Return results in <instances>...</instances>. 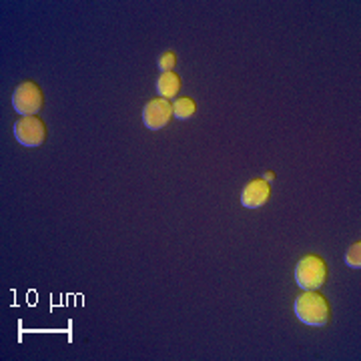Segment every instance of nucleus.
Segmentation results:
<instances>
[{"instance_id": "8", "label": "nucleus", "mask_w": 361, "mask_h": 361, "mask_svg": "<svg viewBox=\"0 0 361 361\" xmlns=\"http://www.w3.org/2000/svg\"><path fill=\"white\" fill-rule=\"evenodd\" d=\"M197 111V103H195L191 97H180L173 103V118H179V121H189Z\"/></svg>"}, {"instance_id": "11", "label": "nucleus", "mask_w": 361, "mask_h": 361, "mask_svg": "<svg viewBox=\"0 0 361 361\" xmlns=\"http://www.w3.org/2000/svg\"><path fill=\"white\" fill-rule=\"evenodd\" d=\"M263 179H265V180H267V183H269V180L275 179V173H271V171H269V173H265V177H263Z\"/></svg>"}, {"instance_id": "9", "label": "nucleus", "mask_w": 361, "mask_h": 361, "mask_svg": "<svg viewBox=\"0 0 361 361\" xmlns=\"http://www.w3.org/2000/svg\"><path fill=\"white\" fill-rule=\"evenodd\" d=\"M345 265L351 267V269H361V243L360 241H355L353 245L349 247L348 251H345Z\"/></svg>"}, {"instance_id": "5", "label": "nucleus", "mask_w": 361, "mask_h": 361, "mask_svg": "<svg viewBox=\"0 0 361 361\" xmlns=\"http://www.w3.org/2000/svg\"><path fill=\"white\" fill-rule=\"evenodd\" d=\"M173 121V103L169 99H151L142 109V125L149 130H161Z\"/></svg>"}, {"instance_id": "10", "label": "nucleus", "mask_w": 361, "mask_h": 361, "mask_svg": "<svg viewBox=\"0 0 361 361\" xmlns=\"http://www.w3.org/2000/svg\"><path fill=\"white\" fill-rule=\"evenodd\" d=\"M177 65V56H175V52L167 51L163 52V54H159V59H157V66H159V71L161 73H171L173 68Z\"/></svg>"}, {"instance_id": "7", "label": "nucleus", "mask_w": 361, "mask_h": 361, "mask_svg": "<svg viewBox=\"0 0 361 361\" xmlns=\"http://www.w3.org/2000/svg\"><path fill=\"white\" fill-rule=\"evenodd\" d=\"M180 87H183V80L177 73H161V77L157 78L155 89L159 92L161 99H175L179 94Z\"/></svg>"}, {"instance_id": "2", "label": "nucleus", "mask_w": 361, "mask_h": 361, "mask_svg": "<svg viewBox=\"0 0 361 361\" xmlns=\"http://www.w3.org/2000/svg\"><path fill=\"white\" fill-rule=\"evenodd\" d=\"M327 281V263L319 255H303L295 265V283L303 291H319Z\"/></svg>"}, {"instance_id": "4", "label": "nucleus", "mask_w": 361, "mask_h": 361, "mask_svg": "<svg viewBox=\"0 0 361 361\" xmlns=\"http://www.w3.org/2000/svg\"><path fill=\"white\" fill-rule=\"evenodd\" d=\"M14 139L23 147L37 149L47 141V125L39 116H20L14 123Z\"/></svg>"}, {"instance_id": "3", "label": "nucleus", "mask_w": 361, "mask_h": 361, "mask_svg": "<svg viewBox=\"0 0 361 361\" xmlns=\"http://www.w3.org/2000/svg\"><path fill=\"white\" fill-rule=\"evenodd\" d=\"M44 106L42 89L35 80H23L13 92V109L20 116H37Z\"/></svg>"}, {"instance_id": "6", "label": "nucleus", "mask_w": 361, "mask_h": 361, "mask_svg": "<svg viewBox=\"0 0 361 361\" xmlns=\"http://www.w3.org/2000/svg\"><path fill=\"white\" fill-rule=\"evenodd\" d=\"M269 197L271 187L267 180L263 177L251 179L241 191V205L247 207V209H259V207H263L269 201Z\"/></svg>"}, {"instance_id": "1", "label": "nucleus", "mask_w": 361, "mask_h": 361, "mask_svg": "<svg viewBox=\"0 0 361 361\" xmlns=\"http://www.w3.org/2000/svg\"><path fill=\"white\" fill-rule=\"evenodd\" d=\"M297 319L311 327H325L331 319V307L329 301L325 299L323 293L317 291H305L297 297L293 303Z\"/></svg>"}]
</instances>
